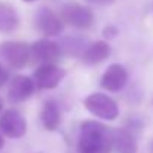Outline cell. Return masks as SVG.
Instances as JSON below:
<instances>
[{"label":"cell","instance_id":"obj_1","mask_svg":"<svg viewBox=\"0 0 153 153\" xmlns=\"http://www.w3.org/2000/svg\"><path fill=\"white\" fill-rule=\"evenodd\" d=\"M113 129L101 122L85 120L80 125L77 153H111Z\"/></svg>","mask_w":153,"mask_h":153},{"label":"cell","instance_id":"obj_2","mask_svg":"<svg viewBox=\"0 0 153 153\" xmlns=\"http://www.w3.org/2000/svg\"><path fill=\"white\" fill-rule=\"evenodd\" d=\"M85 108L92 113L94 116L100 117L102 120H114L119 116V105L111 97L102 94V92H94L89 94L83 100Z\"/></svg>","mask_w":153,"mask_h":153},{"label":"cell","instance_id":"obj_3","mask_svg":"<svg viewBox=\"0 0 153 153\" xmlns=\"http://www.w3.org/2000/svg\"><path fill=\"white\" fill-rule=\"evenodd\" d=\"M61 21L67 25H71L79 30L91 28L94 24V13L89 7L79 3H67L61 10Z\"/></svg>","mask_w":153,"mask_h":153},{"label":"cell","instance_id":"obj_4","mask_svg":"<svg viewBox=\"0 0 153 153\" xmlns=\"http://www.w3.org/2000/svg\"><path fill=\"white\" fill-rule=\"evenodd\" d=\"M0 53L13 68H24L31 62L30 45L24 42H3L0 45Z\"/></svg>","mask_w":153,"mask_h":153},{"label":"cell","instance_id":"obj_5","mask_svg":"<svg viewBox=\"0 0 153 153\" xmlns=\"http://www.w3.org/2000/svg\"><path fill=\"white\" fill-rule=\"evenodd\" d=\"M30 58L40 65L56 64L61 58L59 45L51 39H40L30 46Z\"/></svg>","mask_w":153,"mask_h":153},{"label":"cell","instance_id":"obj_6","mask_svg":"<svg viewBox=\"0 0 153 153\" xmlns=\"http://www.w3.org/2000/svg\"><path fill=\"white\" fill-rule=\"evenodd\" d=\"M0 131L7 138H21L27 132V122L18 110L9 108L0 116Z\"/></svg>","mask_w":153,"mask_h":153},{"label":"cell","instance_id":"obj_7","mask_svg":"<svg viewBox=\"0 0 153 153\" xmlns=\"http://www.w3.org/2000/svg\"><path fill=\"white\" fill-rule=\"evenodd\" d=\"M67 71L56 65V64H48V65H40L34 71V86L40 89H53L56 88L61 80L65 77Z\"/></svg>","mask_w":153,"mask_h":153},{"label":"cell","instance_id":"obj_8","mask_svg":"<svg viewBox=\"0 0 153 153\" xmlns=\"http://www.w3.org/2000/svg\"><path fill=\"white\" fill-rule=\"evenodd\" d=\"M36 27L45 36L53 37L58 36L64 30V22L61 21L59 15H56L49 7H40L36 16Z\"/></svg>","mask_w":153,"mask_h":153},{"label":"cell","instance_id":"obj_9","mask_svg":"<svg viewBox=\"0 0 153 153\" xmlns=\"http://www.w3.org/2000/svg\"><path fill=\"white\" fill-rule=\"evenodd\" d=\"M128 82V73L126 68L120 64H111L107 67L101 77V86L102 89L110 91V92H119L123 89V86Z\"/></svg>","mask_w":153,"mask_h":153},{"label":"cell","instance_id":"obj_10","mask_svg":"<svg viewBox=\"0 0 153 153\" xmlns=\"http://www.w3.org/2000/svg\"><path fill=\"white\" fill-rule=\"evenodd\" d=\"M33 92H34V82L28 76L18 74L10 82V86L7 91V98L12 102H22L28 100L33 95Z\"/></svg>","mask_w":153,"mask_h":153},{"label":"cell","instance_id":"obj_11","mask_svg":"<svg viewBox=\"0 0 153 153\" xmlns=\"http://www.w3.org/2000/svg\"><path fill=\"white\" fill-rule=\"evenodd\" d=\"M138 144L135 134L128 128L113 129V150L116 153H137Z\"/></svg>","mask_w":153,"mask_h":153},{"label":"cell","instance_id":"obj_12","mask_svg":"<svg viewBox=\"0 0 153 153\" xmlns=\"http://www.w3.org/2000/svg\"><path fill=\"white\" fill-rule=\"evenodd\" d=\"M110 52H111V48L105 40H97L85 48V51L82 53V59L88 65H97L110 56Z\"/></svg>","mask_w":153,"mask_h":153},{"label":"cell","instance_id":"obj_13","mask_svg":"<svg viewBox=\"0 0 153 153\" xmlns=\"http://www.w3.org/2000/svg\"><path fill=\"white\" fill-rule=\"evenodd\" d=\"M40 119H42L45 129L55 131L59 126V122H61V111H59L58 102L55 100H46L43 107H42Z\"/></svg>","mask_w":153,"mask_h":153},{"label":"cell","instance_id":"obj_14","mask_svg":"<svg viewBox=\"0 0 153 153\" xmlns=\"http://www.w3.org/2000/svg\"><path fill=\"white\" fill-rule=\"evenodd\" d=\"M19 25V16L16 10L4 3L0 1V33H12Z\"/></svg>","mask_w":153,"mask_h":153},{"label":"cell","instance_id":"obj_15","mask_svg":"<svg viewBox=\"0 0 153 153\" xmlns=\"http://www.w3.org/2000/svg\"><path fill=\"white\" fill-rule=\"evenodd\" d=\"M7 79H9V73H7V70H6L4 67L0 65V88L7 82Z\"/></svg>","mask_w":153,"mask_h":153},{"label":"cell","instance_id":"obj_16","mask_svg":"<svg viewBox=\"0 0 153 153\" xmlns=\"http://www.w3.org/2000/svg\"><path fill=\"white\" fill-rule=\"evenodd\" d=\"M89 1H95V3H98V4H108L110 1H113V0H89Z\"/></svg>","mask_w":153,"mask_h":153},{"label":"cell","instance_id":"obj_17","mask_svg":"<svg viewBox=\"0 0 153 153\" xmlns=\"http://www.w3.org/2000/svg\"><path fill=\"white\" fill-rule=\"evenodd\" d=\"M3 146H4V138H3L1 134H0V149H3Z\"/></svg>","mask_w":153,"mask_h":153},{"label":"cell","instance_id":"obj_18","mask_svg":"<svg viewBox=\"0 0 153 153\" xmlns=\"http://www.w3.org/2000/svg\"><path fill=\"white\" fill-rule=\"evenodd\" d=\"M1 110H3V100L0 98V111H1Z\"/></svg>","mask_w":153,"mask_h":153},{"label":"cell","instance_id":"obj_19","mask_svg":"<svg viewBox=\"0 0 153 153\" xmlns=\"http://www.w3.org/2000/svg\"><path fill=\"white\" fill-rule=\"evenodd\" d=\"M24 1H36V0H24Z\"/></svg>","mask_w":153,"mask_h":153}]
</instances>
